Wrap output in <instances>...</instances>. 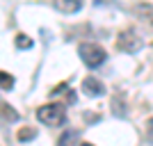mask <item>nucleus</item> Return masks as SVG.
<instances>
[{
	"label": "nucleus",
	"instance_id": "1",
	"mask_svg": "<svg viewBox=\"0 0 153 146\" xmlns=\"http://www.w3.org/2000/svg\"><path fill=\"white\" fill-rule=\"evenodd\" d=\"M37 119L44 123V126H64L66 121V110H64L62 103H48V105H41L37 110Z\"/></svg>",
	"mask_w": 153,
	"mask_h": 146
},
{
	"label": "nucleus",
	"instance_id": "2",
	"mask_svg": "<svg viewBox=\"0 0 153 146\" xmlns=\"http://www.w3.org/2000/svg\"><path fill=\"white\" fill-rule=\"evenodd\" d=\"M78 55H80V59H82L89 69H96V66H101L103 62H105V57H108V53H105V48L98 44H80V48H78Z\"/></svg>",
	"mask_w": 153,
	"mask_h": 146
},
{
	"label": "nucleus",
	"instance_id": "3",
	"mask_svg": "<svg viewBox=\"0 0 153 146\" xmlns=\"http://www.w3.org/2000/svg\"><path fill=\"white\" fill-rule=\"evenodd\" d=\"M117 48L123 53H137L142 48V39L140 34H135V30H123L117 37Z\"/></svg>",
	"mask_w": 153,
	"mask_h": 146
},
{
	"label": "nucleus",
	"instance_id": "4",
	"mask_svg": "<svg viewBox=\"0 0 153 146\" xmlns=\"http://www.w3.org/2000/svg\"><path fill=\"white\" fill-rule=\"evenodd\" d=\"M103 91H105V87H103V82L98 80V78L89 76L82 80V94L89 96V98H96V96H103Z\"/></svg>",
	"mask_w": 153,
	"mask_h": 146
},
{
	"label": "nucleus",
	"instance_id": "5",
	"mask_svg": "<svg viewBox=\"0 0 153 146\" xmlns=\"http://www.w3.org/2000/svg\"><path fill=\"white\" fill-rule=\"evenodd\" d=\"M53 5L62 14H76L82 9V0H53Z\"/></svg>",
	"mask_w": 153,
	"mask_h": 146
},
{
	"label": "nucleus",
	"instance_id": "6",
	"mask_svg": "<svg viewBox=\"0 0 153 146\" xmlns=\"http://www.w3.org/2000/svg\"><path fill=\"white\" fill-rule=\"evenodd\" d=\"M0 114L5 116V119H9V121H19V112L12 110L7 103H0Z\"/></svg>",
	"mask_w": 153,
	"mask_h": 146
},
{
	"label": "nucleus",
	"instance_id": "7",
	"mask_svg": "<svg viewBox=\"0 0 153 146\" xmlns=\"http://www.w3.org/2000/svg\"><path fill=\"white\" fill-rule=\"evenodd\" d=\"M37 137V130L34 128H21L19 133H16V139L19 142H27V139H34Z\"/></svg>",
	"mask_w": 153,
	"mask_h": 146
},
{
	"label": "nucleus",
	"instance_id": "8",
	"mask_svg": "<svg viewBox=\"0 0 153 146\" xmlns=\"http://www.w3.org/2000/svg\"><path fill=\"white\" fill-rule=\"evenodd\" d=\"M14 41H16V48H23V50H25V48H32V39H30V37H25L23 32H19Z\"/></svg>",
	"mask_w": 153,
	"mask_h": 146
},
{
	"label": "nucleus",
	"instance_id": "9",
	"mask_svg": "<svg viewBox=\"0 0 153 146\" xmlns=\"http://www.w3.org/2000/svg\"><path fill=\"white\" fill-rule=\"evenodd\" d=\"M14 87V78L7 73V71H0V89H12Z\"/></svg>",
	"mask_w": 153,
	"mask_h": 146
}]
</instances>
